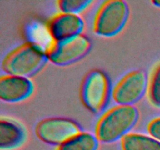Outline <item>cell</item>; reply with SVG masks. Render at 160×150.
Segmentation results:
<instances>
[{
  "label": "cell",
  "mask_w": 160,
  "mask_h": 150,
  "mask_svg": "<svg viewBox=\"0 0 160 150\" xmlns=\"http://www.w3.org/2000/svg\"><path fill=\"white\" fill-rule=\"evenodd\" d=\"M134 106L117 105L105 112L97 123L95 134L99 142L112 143L130 133L138 120Z\"/></svg>",
  "instance_id": "1"
},
{
  "label": "cell",
  "mask_w": 160,
  "mask_h": 150,
  "mask_svg": "<svg viewBox=\"0 0 160 150\" xmlns=\"http://www.w3.org/2000/svg\"><path fill=\"white\" fill-rule=\"evenodd\" d=\"M47 61L45 50L34 42H25L6 55L2 68L6 74L28 78L40 71Z\"/></svg>",
  "instance_id": "2"
},
{
  "label": "cell",
  "mask_w": 160,
  "mask_h": 150,
  "mask_svg": "<svg viewBox=\"0 0 160 150\" xmlns=\"http://www.w3.org/2000/svg\"><path fill=\"white\" fill-rule=\"evenodd\" d=\"M129 17V7L122 0H109L101 5L93 22V31L98 35L109 38L122 31Z\"/></svg>",
  "instance_id": "3"
},
{
  "label": "cell",
  "mask_w": 160,
  "mask_h": 150,
  "mask_svg": "<svg viewBox=\"0 0 160 150\" xmlns=\"http://www.w3.org/2000/svg\"><path fill=\"white\" fill-rule=\"evenodd\" d=\"M112 92L107 75L101 70H93L84 78L81 87V99L89 111L100 114L107 107Z\"/></svg>",
  "instance_id": "4"
},
{
  "label": "cell",
  "mask_w": 160,
  "mask_h": 150,
  "mask_svg": "<svg viewBox=\"0 0 160 150\" xmlns=\"http://www.w3.org/2000/svg\"><path fill=\"white\" fill-rule=\"evenodd\" d=\"M92 48L88 37L80 34L73 38L52 42L45 49L48 60L57 66H67L80 60Z\"/></svg>",
  "instance_id": "5"
},
{
  "label": "cell",
  "mask_w": 160,
  "mask_h": 150,
  "mask_svg": "<svg viewBox=\"0 0 160 150\" xmlns=\"http://www.w3.org/2000/svg\"><path fill=\"white\" fill-rule=\"evenodd\" d=\"M80 132L81 128L76 122L61 117L42 120L35 128L36 135L41 141L57 146Z\"/></svg>",
  "instance_id": "6"
},
{
  "label": "cell",
  "mask_w": 160,
  "mask_h": 150,
  "mask_svg": "<svg viewBox=\"0 0 160 150\" xmlns=\"http://www.w3.org/2000/svg\"><path fill=\"white\" fill-rule=\"evenodd\" d=\"M148 88L147 75L142 70H134L125 75L112 89V96L118 105L134 106Z\"/></svg>",
  "instance_id": "7"
},
{
  "label": "cell",
  "mask_w": 160,
  "mask_h": 150,
  "mask_svg": "<svg viewBox=\"0 0 160 150\" xmlns=\"http://www.w3.org/2000/svg\"><path fill=\"white\" fill-rule=\"evenodd\" d=\"M83 19L77 14L59 12L47 23V29L52 42H61L82 34Z\"/></svg>",
  "instance_id": "8"
},
{
  "label": "cell",
  "mask_w": 160,
  "mask_h": 150,
  "mask_svg": "<svg viewBox=\"0 0 160 150\" xmlns=\"http://www.w3.org/2000/svg\"><path fill=\"white\" fill-rule=\"evenodd\" d=\"M34 86L28 78L5 74L0 78V98L6 102H18L31 96Z\"/></svg>",
  "instance_id": "9"
},
{
  "label": "cell",
  "mask_w": 160,
  "mask_h": 150,
  "mask_svg": "<svg viewBox=\"0 0 160 150\" xmlns=\"http://www.w3.org/2000/svg\"><path fill=\"white\" fill-rule=\"evenodd\" d=\"M26 140V131L23 127L9 118L0 120V148L13 150L21 146Z\"/></svg>",
  "instance_id": "10"
},
{
  "label": "cell",
  "mask_w": 160,
  "mask_h": 150,
  "mask_svg": "<svg viewBox=\"0 0 160 150\" xmlns=\"http://www.w3.org/2000/svg\"><path fill=\"white\" fill-rule=\"evenodd\" d=\"M122 150H160V142L152 136L128 133L120 140Z\"/></svg>",
  "instance_id": "11"
},
{
  "label": "cell",
  "mask_w": 160,
  "mask_h": 150,
  "mask_svg": "<svg viewBox=\"0 0 160 150\" xmlns=\"http://www.w3.org/2000/svg\"><path fill=\"white\" fill-rule=\"evenodd\" d=\"M99 141L95 134L81 131L57 146L56 150H98Z\"/></svg>",
  "instance_id": "12"
},
{
  "label": "cell",
  "mask_w": 160,
  "mask_h": 150,
  "mask_svg": "<svg viewBox=\"0 0 160 150\" xmlns=\"http://www.w3.org/2000/svg\"><path fill=\"white\" fill-rule=\"evenodd\" d=\"M148 100L155 107L160 108V62L153 70L148 83Z\"/></svg>",
  "instance_id": "13"
},
{
  "label": "cell",
  "mask_w": 160,
  "mask_h": 150,
  "mask_svg": "<svg viewBox=\"0 0 160 150\" xmlns=\"http://www.w3.org/2000/svg\"><path fill=\"white\" fill-rule=\"evenodd\" d=\"M57 6L60 12L77 14L83 12L93 3L91 0H59Z\"/></svg>",
  "instance_id": "14"
},
{
  "label": "cell",
  "mask_w": 160,
  "mask_h": 150,
  "mask_svg": "<svg viewBox=\"0 0 160 150\" xmlns=\"http://www.w3.org/2000/svg\"><path fill=\"white\" fill-rule=\"evenodd\" d=\"M147 131L150 136L160 142V117L154 118L148 123Z\"/></svg>",
  "instance_id": "15"
},
{
  "label": "cell",
  "mask_w": 160,
  "mask_h": 150,
  "mask_svg": "<svg viewBox=\"0 0 160 150\" xmlns=\"http://www.w3.org/2000/svg\"><path fill=\"white\" fill-rule=\"evenodd\" d=\"M152 3L154 6H157V7L160 8V0H158V1H152Z\"/></svg>",
  "instance_id": "16"
}]
</instances>
